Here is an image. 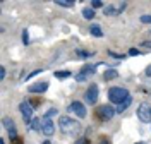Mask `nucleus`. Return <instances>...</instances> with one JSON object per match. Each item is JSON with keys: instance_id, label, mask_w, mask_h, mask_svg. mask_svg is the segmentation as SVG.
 Returning a JSON list of instances; mask_svg holds the SVG:
<instances>
[{"instance_id": "obj_20", "label": "nucleus", "mask_w": 151, "mask_h": 144, "mask_svg": "<svg viewBox=\"0 0 151 144\" xmlns=\"http://www.w3.org/2000/svg\"><path fill=\"white\" fill-rule=\"evenodd\" d=\"M141 22H144V24H151V16H148V14L141 16Z\"/></svg>"}, {"instance_id": "obj_17", "label": "nucleus", "mask_w": 151, "mask_h": 144, "mask_svg": "<svg viewBox=\"0 0 151 144\" xmlns=\"http://www.w3.org/2000/svg\"><path fill=\"white\" fill-rule=\"evenodd\" d=\"M70 76V72L69 70H58V72H55V77L57 79H65V77Z\"/></svg>"}, {"instance_id": "obj_12", "label": "nucleus", "mask_w": 151, "mask_h": 144, "mask_svg": "<svg viewBox=\"0 0 151 144\" xmlns=\"http://www.w3.org/2000/svg\"><path fill=\"white\" fill-rule=\"evenodd\" d=\"M131 103H132V98L129 96V98H127V100H125L124 103H120V105L117 106V112H119V113H122V112H125V110H127V108L131 106Z\"/></svg>"}, {"instance_id": "obj_2", "label": "nucleus", "mask_w": 151, "mask_h": 144, "mask_svg": "<svg viewBox=\"0 0 151 144\" xmlns=\"http://www.w3.org/2000/svg\"><path fill=\"white\" fill-rule=\"evenodd\" d=\"M127 98H129V91H127L125 87H110V89H108V100H110L112 103L120 105V103H124Z\"/></svg>"}, {"instance_id": "obj_25", "label": "nucleus", "mask_w": 151, "mask_h": 144, "mask_svg": "<svg viewBox=\"0 0 151 144\" xmlns=\"http://www.w3.org/2000/svg\"><path fill=\"white\" fill-rule=\"evenodd\" d=\"M10 141H12V144H22V139H21V137H14V139H10Z\"/></svg>"}, {"instance_id": "obj_13", "label": "nucleus", "mask_w": 151, "mask_h": 144, "mask_svg": "<svg viewBox=\"0 0 151 144\" xmlns=\"http://www.w3.org/2000/svg\"><path fill=\"white\" fill-rule=\"evenodd\" d=\"M89 33H91L93 36H96V38H101V36H103V31L100 29V26H98V24H93V26L89 28Z\"/></svg>"}, {"instance_id": "obj_9", "label": "nucleus", "mask_w": 151, "mask_h": 144, "mask_svg": "<svg viewBox=\"0 0 151 144\" xmlns=\"http://www.w3.org/2000/svg\"><path fill=\"white\" fill-rule=\"evenodd\" d=\"M41 130H43L45 135H53V132H55V125H53V122H52L50 118H43V127H41Z\"/></svg>"}, {"instance_id": "obj_7", "label": "nucleus", "mask_w": 151, "mask_h": 144, "mask_svg": "<svg viewBox=\"0 0 151 144\" xmlns=\"http://www.w3.org/2000/svg\"><path fill=\"white\" fill-rule=\"evenodd\" d=\"M94 72H96V67H94V65H84V67L81 69V72L76 76V79H77L79 82H83V81H86L89 76H93Z\"/></svg>"}, {"instance_id": "obj_14", "label": "nucleus", "mask_w": 151, "mask_h": 144, "mask_svg": "<svg viewBox=\"0 0 151 144\" xmlns=\"http://www.w3.org/2000/svg\"><path fill=\"white\" fill-rule=\"evenodd\" d=\"M105 81H112V79H115V77H119V72L115 70V69H110V70H106L103 74Z\"/></svg>"}, {"instance_id": "obj_27", "label": "nucleus", "mask_w": 151, "mask_h": 144, "mask_svg": "<svg viewBox=\"0 0 151 144\" xmlns=\"http://www.w3.org/2000/svg\"><path fill=\"white\" fill-rule=\"evenodd\" d=\"M0 79H5V69H0Z\"/></svg>"}, {"instance_id": "obj_22", "label": "nucleus", "mask_w": 151, "mask_h": 144, "mask_svg": "<svg viewBox=\"0 0 151 144\" xmlns=\"http://www.w3.org/2000/svg\"><path fill=\"white\" fill-rule=\"evenodd\" d=\"M22 43H24V45H28V43H29V34H28V31H22Z\"/></svg>"}, {"instance_id": "obj_3", "label": "nucleus", "mask_w": 151, "mask_h": 144, "mask_svg": "<svg viewBox=\"0 0 151 144\" xmlns=\"http://www.w3.org/2000/svg\"><path fill=\"white\" fill-rule=\"evenodd\" d=\"M115 108H112L110 105H101L98 106V110H96V117L100 118V120H103V122H106V120H110L113 115H115Z\"/></svg>"}, {"instance_id": "obj_21", "label": "nucleus", "mask_w": 151, "mask_h": 144, "mask_svg": "<svg viewBox=\"0 0 151 144\" xmlns=\"http://www.w3.org/2000/svg\"><path fill=\"white\" fill-rule=\"evenodd\" d=\"M98 7H103V4L100 0H93L91 2V9H98Z\"/></svg>"}, {"instance_id": "obj_29", "label": "nucleus", "mask_w": 151, "mask_h": 144, "mask_svg": "<svg viewBox=\"0 0 151 144\" xmlns=\"http://www.w3.org/2000/svg\"><path fill=\"white\" fill-rule=\"evenodd\" d=\"M142 47H146V48H151V41H144V43H142Z\"/></svg>"}, {"instance_id": "obj_18", "label": "nucleus", "mask_w": 151, "mask_h": 144, "mask_svg": "<svg viewBox=\"0 0 151 144\" xmlns=\"http://www.w3.org/2000/svg\"><path fill=\"white\" fill-rule=\"evenodd\" d=\"M57 5H62V7H72L74 5V2H62V0H55Z\"/></svg>"}, {"instance_id": "obj_5", "label": "nucleus", "mask_w": 151, "mask_h": 144, "mask_svg": "<svg viewBox=\"0 0 151 144\" xmlns=\"http://www.w3.org/2000/svg\"><path fill=\"white\" fill-rule=\"evenodd\" d=\"M19 110H21V113L24 117V122L31 124V117H33V106H31V103L29 101H22L19 105Z\"/></svg>"}, {"instance_id": "obj_4", "label": "nucleus", "mask_w": 151, "mask_h": 144, "mask_svg": "<svg viewBox=\"0 0 151 144\" xmlns=\"http://www.w3.org/2000/svg\"><path fill=\"white\" fill-rule=\"evenodd\" d=\"M137 117H139L141 122L150 124L151 122V105L150 103H141L139 105V108H137Z\"/></svg>"}, {"instance_id": "obj_28", "label": "nucleus", "mask_w": 151, "mask_h": 144, "mask_svg": "<svg viewBox=\"0 0 151 144\" xmlns=\"http://www.w3.org/2000/svg\"><path fill=\"white\" fill-rule=\"evenodd\" d=\"M146 76L151 77V65H148V67H146Z\"/></svg>"}, {"instance_id": "obj_30", "label": "nucleus", "mask_w": 151, "mask_h": 144, "mask_svg": "<svg viewBox=\"0 0 151 144\" xmlns=\"http://www.w3.org/2000/svg\"><path fill=\"white\" fill-rule=\"evenodd\" d=\"M100 144H110V143H108L106 139H103V141H100Z\"/></svg>"}, {"instance_id": "obj_23", "label": "nucleus", "mask_w": 151, "mask_h": 144, "mask_svg": "<svg viewBox=\"0 0 151 144\" xmlns=\"http://www.w3.org/2000/svg\"><path fill=\"white\" fill-rule=\"evenodd\" d=\"M77 55H79V57H89V55H91V53H88V52H84V50H77Z\"/></svg>"}, {"instance_id": "obj_10", "label": "nucleus", "mask_w": 151, "mask_h": 144, "mask_svg": "<svg viewBox=\"0 0 151 144\" xmlns=\"http://www.w3.org/2000/svg\"><path fill=\"white\" fill-rule=\"evenodd\" d=\"M48 89V82H36V84H31L28 87L29 93H45Z\"/></svg>"}, {"instance_id": "obj_6", "label": "nucleus", "mask_w": 151, "mask_h": 144, "mask_svg": "<svg viewBox=\"0 0 151 144\" xmlns=\"http://www.w3.org/2000/svg\"><path fill=\"white\" fill-rule=\"evenodd\" d=\"M69 112H72V113H74V115H77L79 118H84L86 113H88V112H86V106L83 105L81 101H72V103H70V106H69Z\"/></svg>"}, {"instance_id": "obj_8", "label": "nucleus", "mask_w": 151, "mask_h": 144, "mask_svg": "<svg viewBox=\"0 0 151 144\" xmlns=\"http://www.w3.org/2000/svg\"><path fill=\"white\" fill-rule=\"evenodd\" d=\"M98 86L96 84H91V86L88 87V91H86V101L89 103V105H94L96 101H98Z\"/></svg>"}, {"instance_id": "obj_24", "label": "nucleus", "mask_w": 151, "mask_h": 144, "mask_svg": "<svg viewBox=\"0 0 151 144\" xmlns=\"http://www.w3.org/2000/svg\"><path fill=\"white\" fill-rule=\"evenodd\" d=\"M76 144H91V143H89L86 137H81V139H77V141H76Z\"/></svg>"}, {"instance_id": "obj_31", "label": "nucleus", "mask_w": 151, "mask_h": 144, "mask_svg": "<svg viewBox=\"0 0 151 144\" xmlns=\"http://www.w3.org/2000/svg\"><path fill=\"white\" fill-rule=\"evenodd\" d=\"M136 144H148V143H142V141H139V143H136Z\"/></svg>"}, {"instance_id": "obj_26", "label": "nucleus", "mask_w": 151, "mask_h": 144, "mask_svg": "<svg viewBox=\"0 0 151 144\" xmlns=\"http://www.w3.org/2000/svg\"><path fill=\"white\" fill-rule=\"evenodd\" d=\"M129 55H139V50H136V48H131V50H129Z\"/></svg>"}, {"instance_id": "obj_15", "label": "nucleus", "mask_w": 151, "mask_h": 144, "mask_svg": "<svg viewBox=\"0 0 151 144\" xmlns=\"http://www.w3.org/2000/svg\"><path fill=\"white\" fill-rule=\"evenodd\" d=\"M83 16H84L86 19H93V17H94V9H91V7H86V9L83 10Z\"/></svg>"}, {"instance_id": "obj_32", "label": "nucleus", "mask_w": 151, "mask_h": 144, "mask_svg": "<svg viewBox=\"0 0 151 144\" xmlns=\"http://www.w3.org/2000/svg\"><path fill=\"white\" fill-rule=\"evenodd\" d=\"M0 144H5V141H4V139H0Z\"/></svg>"}, {"instance_id": "obj_16", "label": "nucleus", "mask_w": 151, "mask_h": 144, "mask_svg": "<svg viewBox=\"0 0 151 144\" xmlns=\"http://www.w3.org/2000/svg\"><path fill=\"white\" fill-rule=\"evenodd\" d=\"M41 127H43V122H40V118H35V120L31 122V129H33V130H40Z\"/></svg>"}, {"instance_id": "obj_33", "label": "nucleus", "mask_w": 151, "mask_h": 144, "mask_svg": "<svg viewBox=\"0 0 151 144\" xmlns=\"http://www.w3.org/2000/svg\"><path fill=\"white\" fill-rule=\"evenodd\" d=\"M43 144H52V143H50V141H45V143H43Z\"/></svg>"}, {"instance_id": "obj_19", "label": "nucleus", "mask_w": 151, "mask_h": 144, "mask_svg": "<svg viewBox=\"0 0 151 144\" xmlns=\"http://www.w3.org/2000/svg\"><path fill=\"white\" fill-rule=\"evenodd\" d=\"M57 113H58V112H57V108H50V110L47 112V115H45V118H52V117L57 115Z\"/></svg>"}, {"instance_id": "obj_11", "label": "nucleus", "mask_w": 151, "mask_h": 144, "mask_svg": "<svg viewBox=\"0 0 151 144\" xmlns=\"http://www.w3.org/2000/svg\"><path fill=\"white\" fill-rule=\"evenodd\" d=\"M125 9V5H122V7H113V5H108V7H105L103 9V12H105V16H119L122 10Z\"/></svg>"}, {"instance_id": "obj_1", "label": "nucleus", "mask_w": 151, "mask_h": 144, "mask_svg": "<svg viewBox=\"0 0 151 144\" xmlns=\"http://www.w3.org/2000/svg\"><path fill=\"white\" fill-rule=\"evenodd\" d=\"M58 125H60V130L69 135H76V134H79V130H81V125L77 124L74 118H70V117H60L58 118Z\"/></svg>"}]
</instances>
